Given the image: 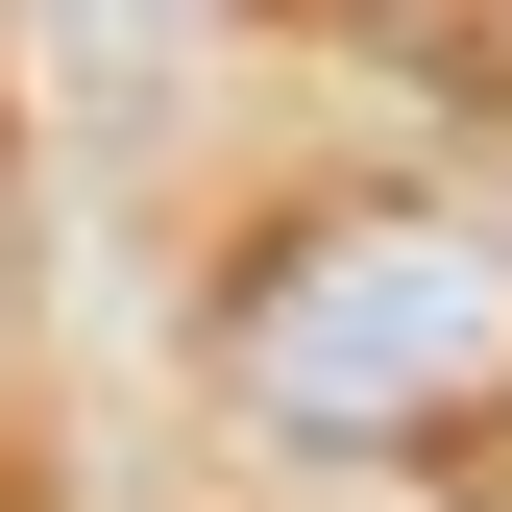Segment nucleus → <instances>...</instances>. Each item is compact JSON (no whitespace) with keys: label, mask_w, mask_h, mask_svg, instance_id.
<instances>
[{"label":"nucleus","mask_w":512,"mask_h":512,"mask_svg":"<svg viewBox=\"0 0 512 512\" xmlns=\"http://www.w3.org/2000/svg\"><path fill=\"white\" fill-rule=\"evenodd\" d=\"M220 415L293 439V464H439V439L512 415V220L488 196H293L220 269Z\"/></svg>","instance_id":"1"},{"label":"nucleus","mask_w":512,"mask_h":512,"mask_svg":"<svg viewBox=\"0 0 512 512\" xmlns=\"http://www.w3.org/2000/svg\"><path fill=\"white\" fill-rule=\"evenodd\" d=\"M0 366H25V171H0Z\"/></svg>","instance_id":"2"}]
</instances>
